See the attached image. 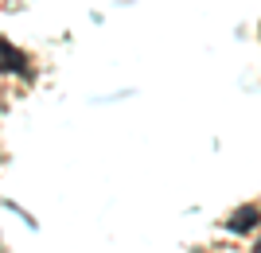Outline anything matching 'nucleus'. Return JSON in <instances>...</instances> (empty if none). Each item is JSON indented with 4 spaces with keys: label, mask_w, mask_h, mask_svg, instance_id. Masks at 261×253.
Segmentation results:
<instances>
[{
    "label": "nucleus",
    "mask_w": 261,
    "mask_h": 253,
    "mask_svg": "<svg viewBox=\"0 0 261 253\" xmlns=\"http://www.w3.org/2000/svg\"><path fill=\"white\" fill-rule=\"evenodd\" d=\"M261 222V210L257 207H242V210H234L226 218V230H234V234H246V230H253Z\"/></svg>",
    "instance_id": "1"
},
{
    "label": "nucleus",
    "mask_w": 261,
    "mask_h": 253,
    "mask_svg": "<svg viewBox=\"0 0 261 253\" xmlns=\"http://www.w3.org/2000/svg\"><path fill=\"white\" fill-rule=\"evenodd\" d=\"M0 70H23V55L8 39H0Z\"/></svg>",
    "instance_id": "2"
},
{
    "label": "nucleus",
    "mask_w": 261,
    "mask_h": 253,
    "mask_svg": "<svg viewBox=\"0 0 261 253\" xmlns=\"http://www.w3.org/2000/svg\"><path fill=\"white\" fill-rule=\"evenodd\" d=\"M257 253H261V245H257Z\"/></svg>",
    "instance_id": "3"
}]
</instances>
